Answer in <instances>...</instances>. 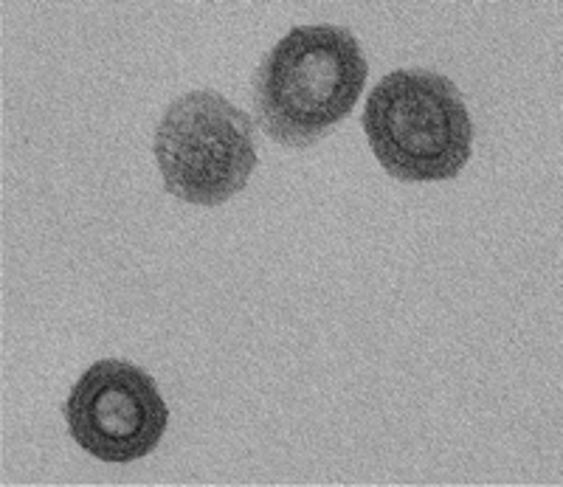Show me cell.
<instances>
[{
	"mask_svg": "<svg viewBox=\"0 0 563 487\" xmlns=\"http://www.w3.org/2000/svg\"><path fill=\"white\" fill-rule=\"evenodd\" d=\"M164 189L184 203L220 206L249 187L260 155L254 122L214 90L175 99L155 130Z\"/></svg>",
	"mask_w": 563,
	"mask_h": 487,
	"instance_id": "3",
	"label": "cell"
},
{
	"mask_svg": "<svg viewBox=\"0 0 563 487\" xmlns=\"http://www.w3.org/2000/svg\"><path fill=\"white\" fill-rule=\"evenodd\" d=\"M74 443L113 465L144 460L169 429V406L147 369L104 358L88 366L63 403Z\"/></svg>",
	"mask_w": 563,
	"mask_h": 487,
	"instance_id": "4",
	"label": "cell"
},
{
	"mask_svg": "<svg viewBox=\"0 0 563 487\" xmlns=\"http://www.w3.org/2000/svg\"><path fill=\"white\" fill-rule=\"evenodd\" d=\"M364 130L380 167L404 184L451 180L465 169L474 122L460 88L426 68H400L372 88Z\"/></svg>",
	"mask_w": 563,
	"mask_h": 487,
	"instance_id": "2",
	"label": "cell"
},
{
	"mask_svg": "<svg viewBox=\"0 0 563 487\" xmlns=\"http://www.w3.org/2000/svg\"><path fill=\"white\" fill-rule=\"evenodd\" d=\"M369 63L344 26H296L254 77L256 122L282 147H313L358 104Z\"/></svg>",
	"mask_w": 563,
	"mask_h": 487,
	"instance_id": "1",
	"label": "cell"
}]
</instances>
